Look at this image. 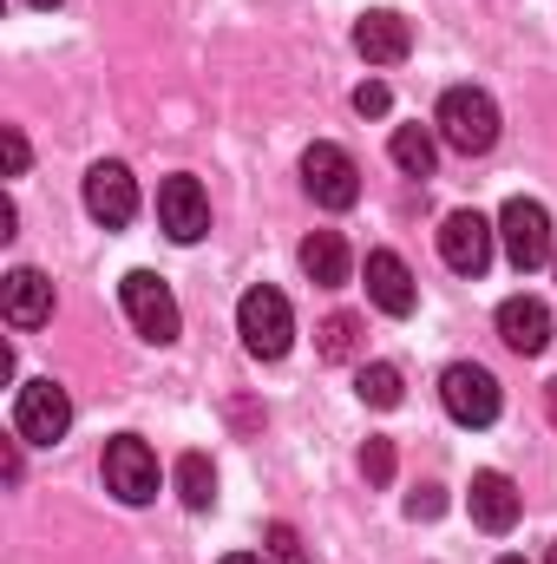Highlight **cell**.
Listing matches in <instances>:
<instances>
[{
	"instance_id": "4fadbf2b",
	"label": "cell",
	"mask_w": 557,
	"mask_h": 564,
	"mask_svg": "<svg viewBox=\"0 0 557 564\" xmlns=\"http://www.w3.org/2000/svg\"><path fill=\"white\" fill-rule=\"evenodd\" d=\"M368 302L381 308V315H414L419 289H414V270L394 257V250H368Z\"/></svg>"
},
{
	"instance_id": "5bb4252c",
	"label": "cell",
	"mask_w": 557,
	"mask_h": 564,
	"mask_svg": "<svg viewBox=\"0 0 557 564\" xmlns=\"http://www.w3.org/2000/svg\"><path fill=\"white\" fill-rule=\"evenodd\" d=\"M499 335L512 355H545L551 348V308L538 295H512V302H499Z\"/></svg>"
},
{
	"instance_id": "9a60e30c",
	"label": "cell",
	"mask_w": 557,
	"mask_h": 564,
	"mask_svg": "<svg viewBox=\"0 0 557 564\" xmlns=\"http://www.w3.org/2000/svg\"><path fill=\"white\" fill-rule=\"evenodd\" d=\"M0 308H7L13 328H40V322H53V282L40 276V270H7Z\"/></svg>"
},
{
	"instance_id": "83f0119b",
	"label": "cell",
	"mask_w": 557,
	"mask_h": 564,
	"mask_svg": "<svg viewBox=\"0 0 557 564\" xmlns=\"http://www.w3.org/2000/svg\"><path fill=\"white\" fill-rule=\"evenodd\" d=\"M223 564H263V558H256V552H230Z\"/></svg>"
},
{
	"instance_id": "8992f818",
	"label": "cell",
	"mask_w": 557,
	"mask_h": 564,
	"mask_svg": "<svg viewBox=\"0 0 557 564\" xmlns=\"http://www.w3.org/2000/svg\"><path fill=\"white\" fill-rule=\"evenodd\" d=\"M106 492L119 506H151L157 499V453L144 446L139 433L106 440Z\"/></svg>"
},
{
	"instance_id": "1f68e13d",
	"label": "cell",
	"mask_w": 557,
	"mask_h": 564,
	"mask_svg": "<svg viewBox=\"0 0 557 564\" xmlns=\"http://www.w3.org/2000/svg\"><path fill=\"white\" fill-rule=\"evenodd\" d=\"M551 263H557V257H551Z\"/></svg>"
},
{
	"instance_id": "7a4b0ae2",
	"label": "cell",
	"mask_w": 557,
	"mask_h": 564,
	"mask_svg": "<svg viewBox=\"0 0 557 564\" xmlns=\"http://www.w3.org/2000/svg\"><path fill=\"white\" fill-rule=\"evenodd\" d=\"M237 335H243V348H250L256 361H282L288 341H295V308H288V295L270 289V282H256V289L237 302Z\"/></svg>"
},
{
	"instance_id": "cb8c5ba5",
	"label": "cell",
	"mask_w": 557,
	"mask_h": 564,
	"mask_svg": "<svg viewBox=\"0 0 557 564\" xmlns=\"http://www.w3.org/2000/svg\"><path fill=\"white\" fill-rule=\"evenodd\" d=\"M387 106H394V93H387L381 79H368V86H354V112H361V119H381Z\"/></svg>"
},
{
	"instance_id": "6da1fadb",
	"label": "cell",
	"mask_w": 557,
	"mask_h": 564,
	"mask_svg": "<svg viewBox=\"0 0 557 564\" xmlns=\"http://www.w3.org/2000/svg\"><path fill=\"white\" fill-rule=\"evenodd\" d=\"M433 132L452 144L459 158L492 151V144H499V106H492V93H479V86H452V93L439 99V112H433Z\"/></svg>"
},
{
	"instance_id": "5b68a950",
	"label": "cell",
	"mask_w": 557,
	"mask_h": 564,
	"mask_svg": "<svg viewBox=\"0 0 557 564\" xmlns=\"http://www.w3.org/2000/svg\"><path fill=\"white\" fill-rule=\"evenodd\" d=\"M119 302H125V315H132V328H139L144 341H177V328H184V315H177V295H171V282L151 276V270H132V276L119 282Z\"/></svg>"
},
{
	"instance_id": "603a6c76",
	"label": "cell",
	"mask_w": 557,
	"mask_h": 564,
	"mask_svg": "<svg viewBox=\"0 0 557 564\" xmlns=\"http://www.w3.org/2000/svg\"><path fill=\"white\" fill-rule=\"evenodd\" d=\"M263 545H270V558L276 564H308V552H302V539H295V525H270V532H263Z\"/></svg>"
},
{
	"instance_id": "ac0fdd59",
	"label": "cell",
	"mask_w": 557,
	"mask_h": 564,
	"mask_svg": "<svg viewBox=\"0 0 557 564\" xmlns=\"http://www.w3.org/2000/svg\"><path fill=\"white\" fill-rule=\"evenodd\" d=\"M387 158H394L407 177H433V164H439V144H433V132H426V126H394Z\"/></svg>"
},
{
	"instance_id": "ffe728a7",
	"label": "cell",
	"mask_w": 557,
	"mask_h": 564,
	"mask_svg": "<svg viewBox=\"0 0 557 564\" xmlns=\"http://www.w3.org/2000/svg\"><path fill=\"white\" fill-rule=\"evenodd\" d=\"M315 348H321V361H354V355H361V315L335 308V315L315 328Z\"/></svg>"
},
{
	"instance_id": "30bf717a",
	"label": "cell",
	"mask_w": 557,
	"mask_h": 564,
	"mask_svg": "<svg viewBox=\"0 0 557 564\" xmlns=\"http://www.w3.org/2000/svg\"><path fill=\"white\" fill-rule=\"evenodd\" d=\"M492 243H499V230L479 210H452L439 224V257H446L452 276H485L492 270Z\"/></svg>"
},
{
	"instance_id": "d6986e66",
	"label": "cell",
	"mask_w": 557,
	"mask_h": 564,
	"mask_svg": "<svg viewBox=\"0 0 557 564\" xmlns=\"http://www.w3.org/2000/svg\"><path fill=\"white\" fill-rule=\"evenodd\" d=\"M177 499L190 512H210L217 506V466H210V453H184L177 459Z\"/></svg>"
},
{
	"instance_id": "52a82bcc",
	"label": "cell",
	"mask_w": 557,
	"mask_h": 564,
	"mask_svg": "<svg viewBox=\"0 0 557 564\" xmlns=\"http://www.w3.org/2000/svg\"><path fill=\"white\" fill-rule=\"evenodd\" d=\"M302 184H308V197H315L321 210H354V197H361L354 158H348L341 144H328V139L302 151Z\"/></svg>"
},
{
	"instance_id": "4dcf8cb0",
	"label": "cell",
	"mask_w": 557,
	"mask_h": 564,
	"mask_svg": "<svg viewBox=\"0 0 557 564\" xmlns=\"http://www.w3.org/2000/svg\"><path fill=\"white\" fill-rule=\"evenodd\" d=\"M545 564H557V545H551V558H545Z\"/></svg>"
},
{
	"instance_id": "9c48e42d",
	"label": "cell",
	"mask_w": 557,
	"mask_h": 564,
	"mask_svg": "<svg viewBox=\"0 0 557 564\" xmlns=\"http://www.w3.org/2000/svg\"><path fill=\"white\" fill-rule=\"evenodd\" d=\"M157 230L171 243H197L210 230V197H204V184L190 171H177V177L157 184Z\"/></svg>"
},
{
	"instance_id": "2e32d148",
	"label": "cell",
	"mask_w": 557,
	"mask_h": 564,
	"mask_svg": "<svg viewBox=\"0 0 557 564\" xmlns=\"http://www.w3.org/2000/svg\"><path fill=\"white\" fill-rule=\"evenodd\" d=\"M518 486L505 479V473H472V525H485V532H512L518 525Z\"/></svg>"
},
{
	"instance_id": "7c38bea8",
	"label": "cell",
	"mask_w": 557,
	"mask_h": 564,
	"mask_svg": "<svg viewBox=\"0 0 557 564\" xmlns=\"http://www.w3.org/2000/svg\"><path fill=\"white\" fill-rule=\"evenodd\" d=\"M354 53H361L368 66H401V59L414 53V26H407L394 7H374V13L354 20Z\"/></svg>"
},
{
	"instance_id": "f1b7e54d",
	"label": "cell",
	"mask_w": 557,
	"mask_h": 564,
	"mask_svg": "<svg viewBox=\"0 0 557 564\" xmlns=\"http://www.w3.org/2000/svg\"><path fill=\"white\" fill-rule=\"evenodd\" d=\"M26 7H59V0H26Z\"/></svg>"
},
{
	"instance_id": "7402d4cb",
	"label": "cell",
	"mask_w": 557,
	"mask_h": 564,
	"mask_svg": "<svg viewBox=\"0 0 557 564\" xmlns=\"http://www.w3.org/2000/svg\"><path fill=\"white\" fill-rule=\"evenodd\" d=\"M361 473H368V486H387L394 479V440H368L361 446Z\"/></svg>"
},
{
	"instance_id": "4316f807",
	"label": "cell",
	"mask_w": 557,
	"mask_h": 564,
	"mask_svg": "<svg viewBox=\"0 0 557 564\" xmlns=\"http://www.w3.org/2000/svg\"><path fill=\"white\" fill-rule=\"evenodd\" d=\"M545 414H551V426H557V381H545Z\"/></svg>"
},
{
	"instance_id": "44dd1931",
	"label": "cell",
	"mask_w": 557,
	"mask_h": 564,
	"mask_svg": "<svg viewBox=\"0 0 557 564\" xmlns=\"http://www.w3.org/2000/svg\"><path fill=\"white\" fill-rule=\"evenodd\" d=\"M401 394H407V381H401L394 361H368L361 368V401L368 408H401Z\"/></svg>"
},
{
	"instance_id": "f546056e",
	"label": "cell",
	"mask_w": 557,
	"mask_h": 564,
	"mask_svg": "<svg viewBox=\"0 0 557 564\" xmlns=\"http://www.w3.org/2000/svg\"><path fill=\"white\" fill-rule=\"evenodd\" d=\"M499 564H525V558H499Z\"/></svg>"
},
{
	"instance_id": "8fae6325",
	"label": "cell",
	"mask_w": 557,
	"mask_h": 564,
	"mask_svg": "<svg viewBox=\"0 0 557 564\" xmlns=\"http://www.w3.org/2000/svg\"><path fill=\"white\" fill-rule=\"evenodd\" d=\"M86 210H92V224L125 230L139 217V177L125 164H92L86 171Z\"/></svg>"
},
{
	"instance_id": "484cf974",
	"label": "cell",
	"mask_w": 557,
	"mask_h": 564,
	"mask_svg": "<svg viewBox=\"0 0 557 564\" xmlns=\"http://www.w3.org/2000/svg\"><path fill=\"white\" fill-rule=\"evenodd\" d=\"M439 506H446V499H439V486H419L414 499H407V512H414V519H439Z\"/></svg>"
},
{
	"instance_id": "3957f363",
	"label": "cell",
	"mask_w": 557,
	"mask_h": 564,
	"mask_svg": "<svg viewBox=\"0 0 557 564\" xmlns=\"http://www.w3.org/2000/svg\"><path fill=\"white\" fill-rule=\"evenodd\" d=\"M66 426H73V394H66L53 375L20 381V394H13V433H20L26 446H59Z\"/></svg>"
},
{
	"instance_id": "ba28073f",
	"label": "cell",
	"mask_w": 557,
	"mask_h": 564,
	"mask_svg": "<svg viewBox=\"0 0 557 564\" xmlns=\"http://www.w3.org/2000/svg\"><path fill=\"white\" fill-rule=\"evenodd\" d=\"M439 401H446V414L459 426H492L499 421V381L479 368V361H452L446 375H439Z\"/></svg>"
},
{
	"instance_id": "e0dca14e",
	"label": "cell",
	"mask_w": 557,
	"mask_h": 564,
	"mask_svg": "<svg viewBox=\"0 0 557 564\" xmlns=\"http://www.w3.org/2000/svg\"><path fill=\"white\" fill-rule=\"evenodd\" d=\"M302 276L315 282V289H341V282L354 276V257H348L341 230H308L302 237Z\"/></svg>"
},
{
	"instance_id": "d4e9b609",
	"label": "cell",
	"mask_w": 557,
	"mask_h": 564,
	"mask_svg": "<svg viewBox=\"0 0 557 564\" xmlns=\"http://www.w3.org/2000/svg\"><path fill=\"white\" fill-rule=\"evenodd\" d=\"M0 151H7V177H20V171H26V132L7 126V132H0Z\"/></svg>"
},
{
	"instance_id": "277c9868",
	"label": "cell",
	"mask_w": 557,
	"mask_h": 564,
	"mask_svg": "<svg viewBox=\"0 0 557 564\" xmlns=\"http://www.w3.org/2000/svg\"><path fill=\"white\" fill-rule=\"evenodd\" d=\"M499 243H505V257H512V270H518V276L545 270V263L557 257L545 204H532V197H512V204L499 210Z\"/></svg>"
}]
</instances>
